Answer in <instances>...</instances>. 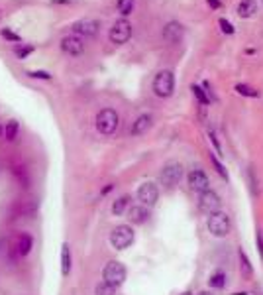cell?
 <instances>
[{
    "label": "cell",
    "instance_id": "obj_1",
    "mask_svg": "<svg viewBox=\"0 0 263 295\" xmlns=\"http://www.w3.org/2000/svg\"><path fill=\"white\" fill-rule=\"evenodd\" d=\"M118 124H120V116L114 108H103L97 114V130L105 136H112L118 130Z\"/></svg>",
    "mask_w": 263,
    "mask_h": 295
},
{
    "label": "cell",
    "instance_id": "obj_2",
    "mask_svg": "<svg viewBox=\"0 0 263 295\" xmlns=\"http://www.w3.org/2000/svg\"><path fill=\"white\" fill-rule=\"evenodd\" d=\"M173 91H175V75H173V71H169V69L159 71L156 75V79H154V93L161 98H167L173 95Z\"/></svg>",
    "mask_w": 263,
    "mask_h": 295
},
{
    "label": "cell",
    "instance_id": "obj_3",
    "mask_svg": "<svg viewBox=\"0 0 263 295\" xmlns=\"http://www.w3.org/2000/svg\"><path fill=\"white\" fill-rule=\"evenodd\" d=\"M230 228H232V222H230V217L226 213L218 211V213H212L209 217V230H210L212 236L224 238L230 234Z\"/></svg>",
    "mask_w": 263,
    "mask_h": 295
},
{
    "label": "cell",
    "instance_id": "obj_4",
    "mask_svg": "<svg viewBox=\"0 0 263 295\" xmlns=\"http://www.w3.org/2000/svg\"><path fill=\"white\" fill-rule=\"evenodd\" d=\"M134 230H132V226H128V224H120V226H116L112 232H110V244L114 246L116 250H126V248H130V246L134 244Z\"/></svg>",
    "mask_w": 263,
    "mask_h": 295
},
{
    "label": "cell",
    "instance_id": "obj_5",
    "mask_svg": "<svg viewBox=\"0 0 263 295\" xmlns=\"http://www.w3.org/2000/svg\"><path fill=\"white\" fill-rule=\"evenodd\" d=\"M103 278H105L106 284H110L114 288H120L126 282V268H124V264L116 262V260L108 262L105 266V270H103Z\"/></svg>",
    "mask_w": 263,
    "mask_h": 295
},
{
    "label": "cell",
    "instance_id": "obj_6",
    "mask_svg": "<svg viewBox=\"0 0 263 295\" xmlns=\"http://www.w3.org/2000/svg\"><path fill=\"white\" fill-rule=\"evenodd\" d=\"M181 177H183V165H181L179 161H169V163H165L163 169H161V173H159V179H161V183H163L167 189H173V187L181 181Z\"/></svg>",
    "mask_w": 263,
    "mask_h": 295
},
{
    "label": "cell",
    "instance_id": "obj_7",
    "mask_svg": "<svg viewBox=\"0 0 263 295\" xmlns=\"http://www.w3.org/2000/svg\"><path fill=\"white\" fill-rule=\"evenodd\" d=\"M108 38H110V42H112L114 46H124V44L132 38V24H130L126 18L114 22V26L110 28Z\"/></svg>",
    "mask_w": 263,
    "mask_h": 295
},
{
    "label": "cell",
    "instance_id": "obj_8",
    "mask_svg": "<svg viewBox=\"0 0 263 295\" xmlns=\"http://www.w3.org/2000/svg\"><path fill=\"white\" fill-rule=\"evenodd\" d=\"M159 199V189L154 181H146L138 187V201L144 207H154Z\"/></svg>",
    "mask_w": 263,
    "mask_h": 295
},
{
    "label": "cell",
    "instance_id": "obj_9",
    "mask_svg": "<svg viewBox=\"0 0 263 295\" xmlns=\"http://www.w3.org/2000/svg\"><path fill=\"white\" fill-rule=\"evenodd\" d=\"M99 30H101L99 20H89L87 18V20H79V22L73 24V32L79 38H95L99 34Z\"/></svg>",
    "mask_w": 263,
    "mask_h": 295
},
{
    "label": "cell",
    "instance_id": "obj_10",
    "mask_svg": "<svg viewBox=\"0 0 263 295\" xmlns=\"http://www.w3.org/2000/svg\"><path fill=\"white\" fill-rule=\"evenodd\" d=\"M220 207H222V201H220L218 193H214L210 189L205 191V193H201V197H199V209H201L203 213H207V215L218 213Z\"/></svg>",
    "mask_w": 263,
    "mask_h": 295
},
{
    "label": "cell",
    "instance_id": "obj_11",
    "mask_svg": "<svg viewBox=\"0 0 263 295\" xmlns=\"http://www.w3.org/2000/svg\"><path fill=\"white\" fill-rule=\"evenodd\" d=\"M189 187L197 193H205L210 189V181H209V175L203 171V169H193L189 173Z\"/></svg>",
    "mask_w": 263,
    "mask_h": 295
},
{
    "label": "cell",
    "instance_id": "obj_12",
    "mask_svg": "<svg viewBox=\"0 0 263 295\" xmlns=\"http://www.w3.org/2000/svg\"><path fill=\"white\" fill-rule=\"evenodd\" d=\"M183 36H185V28L179 22L173 20V22H167L163 26V40L167 44H179L183 40Z\"/></svg>",
    "mask_w": 263,
    "mask_h": 295
},
{
    "label": "cell",
    "instance_id": "obj_13",
    "mask_svg": "<svg viewBox=\"0 0 263 295\" xmlns=\"http://www.w3.org/2000/svg\"><path fill=\"white\" fill-rule=\"evenodd\" d=\"M61 49H63L67 55L77 57V55H81V53L85 51V44H83V40H81L79 36H67V38L61 40Z\"/></svg>",
    "mask_w": 263,
    "mask_h": 295
},
{
    "label": "cell",
    "instance_id": "obj_14",
    "mask_svg": "<svg viewBox=\"0 0 263 295\" xmlns=\"http://www.w3.org/2000/svg\"><path fill=\"white\" fill-rule=\"evenodd\" d=\"M128 219H130L132 224H144V222L150 219V211H148L144 205L130 207V209H128Z\"/></svg>",
    "mask_w": 263,
    "mask_h": 295
},
{
    "label": "cell",
    "instance_id": "obj_15",
    "mask_svg": "<svg viewBox=\"0 0 263 295\" xmlns=\"http://www.w3.org/2000/svg\"><path fill=\"white\" fill-rule=\"evenodd\" d=\"M152 114H142V116H138L136 120H134V124H132V136H142V134H146L148 132V128L152 126Z\"/></svg>",
    "mask_w": 263,
    "mask_h": 295
},
{
    "label": "cell",
    "instance_id": "obj_16",
    "mask_svg": "<svg viewBox=\"0 0 263 295\" xmlns=\"http://www.w3.org/2000/svg\"><path fill=\"white\" fill-rule=\"evenodd\" d=\"M258 12V2L256 0H242L238 4V14L240 18H252Z\"/></svg>",
    "mask_w": 263,
    "mask_h": 295
},
{
    "label": "cell",
    "instance_id": "obj_17",
    "mask_svg": "<svg viewBox=\"0 0 263 295\" xmlns=\"http://www.w3.org/2000/svg\"><path fill=\"white\" fill-rule=\"evenodd\" d=\"M238 256H240V270H242V276H244V278H248V280H252V276H254V266H252V262H250L248 254L240 248Z\"/></svg>",
    "mask_w": 263,
    "mask_h": 295
},
{
    "label": "cell",
    "instance_id": "obj_18",
    "mask_svg": "<svg viewBox=\"0 0 263 295\" xmlns=\"http://www.w3.org/2000/svg\"><path fill=\"white\" fill-rule=\"evenodd\" d=\"M71 272V250H69V244L61 246V274L63 276H69Z\"/></svg>",
    "mask_w": 263,
    "mask_h": 295
},
{
    "label": "cell",
    "instance_id": "obj_19",
    "mask_svg": "<svg viewBox=\"0 0 263 295\" xmlns=\"http://www.w3.org/2000/svg\"><path fill=\"white\" fill-rule=\"evenodd\" d=\"M32 246H34V238L30 234H22L18 238V254L20 256H28L32 252Z\"/></svg>",
    "mask_w": 263,
    "mask_h": 295
},
{
    "label": "cell",
    "instance_id": "obj_20",
    "mask_svg": "<svg viewBox=\"0 0 263 295\" xmlns=\"http://www.w3.org/2000/svg\"><path fill=\"white\" fill-rule=\"evenodd\" d=\"M128 203H130V197H128V195L116 199V201H114V205H112V213H114L116 217L124 215V213H126V209H128Z\"/></svg>",
    "mask_w": 263,
    "mask_h": 295
},
{
    "label": "cell",
    "instance_id": "obj_21",
    "mask_svg": "<svg viewBox=\"0 0 263 295\" xmlns=\"http://www.w3.org/2000/svg\"><path fill=\"white\" fill-rule=\"evenodd\" d=\"M134 4H136V0H118L116 2V8H118V12L122 16H128V14H132Z\"/></svg>",
    "mask_w": 263,
    "mask_h": 295
},
{
    "label": "cell",
    "instance_id": "obj_22",
    "mask_svg": "<svg viewBox=\"0 0 263 295\" xmlns=\"http://www.w3.org/2000/svg\"><path fill=\"white\" fill-rule=\"evenodd\" d=\"M236 91H238V95H242V97H250V98L260 97V91H256V89L250 87V85H236Z\"/></svg>",
    "mask_w": 263,
    "mask_h": 295
},
{
    "label": "cell",
    "instance_id": "obj_23",
    "mask_svg": "<svg viewBox=\"0 0 263 295\" xmlns=\"http://www.w3.org/2000/svg\"><path fill=\"white\" fill-rule=\"evenodd\" d=\"M209 284H210V288H216V290L226 288V274H222V272L214 274L210 280H209Z\"/></svg>",
    "mask_w": 263,
    "mask_h": 295
},
{
    "label": "cell",
    "instance_id": "obj_24",
    "mask_svg": "<svg viewBox=\"0 0 263 295\" xmlns=\"http://www.w3.org/2000/svg\"><path fill=\"white\" fill-rule=\"evenodd\" d=\"M95 295H116V288L114 286H110V284H99L97 286V290H95Z\"/></svg>",
    "mask_w": 263,
    "mask_h": 295
},
{
    "label": "cell",
    "instance_id": "obj_25",
    "mask_svg": "<svg viewBox=\"0 0 263 295\" xmlns=\"http://www.w3.org/2000/svg\"><path fill=\"white\" fill-rule=\"evenodd\" d=\"M18 128H20V126H18V122H16V120H10V122H8V126H6V140H10V142H12V140H16Z\"/></svg>",
    "mask_w": 263,
    "mask_h": 295
},
{
    "label": "cell",
    "instance_id": "obj_26",
    "mask_svg": "<svg viewBox=\"0 0 263 295\" xmlns=\"http://www.w3.org/2000/svg\"><path fill=\"white\" fill-rule=\"evenodd\" d=\"M6 40H10V42H16V44H20L22 42V38L16 34V32H12V30H8V28H2V32H0Z\"/></svg>",
    "mask_w": 263,
    "mask_h": 295
},
{
    "label": "cell",
    "instance_id": "obj_27",
    "mask_svg": "<svg viewBox=\"0 0 263 295\" xmlns=\"http://www.w3.org/2000/svg\"><path fill=\"white\" fill-rule=\"evenodd\" d=\"M30 79H44V81H52V75L48 71H28Z\"/></svg>",
    "mask_w": 263,
    "mask_h": 295
},
{
    "label": "cell",
    "instance_id": "obj_28",
    "mask_svg": "<svg viewBox=\"0 0 263 295\" xmlns=\"http://www.w3.org/2000/svg\"><path fill=\"white\" fill-rule=\"evenodd\" d=\"M32 51H34V46H16V55H18L20 59H26Z\"/></svg>",
    "mask_w": 263,
    "mask_h": 295
},
{
    "label": "cell",
    "instance_id": "obj_29",
    "mask_svg": "<svg viewBox=\"0 0 263 295\" xmlns=\"http://www.w3.org/2000/svg\"><path fill=\"white\" fill-rule=\"evenodd\" d=\"M193 93H195V97L199 98L201 104H209V97L205 95V91H203L199 85H193Z\"/></svg>",
    "mask_w": 263,
    "mask_h": 295
},
{
    "label": "cell",
    "instance_id": "obj_30",
    "mask_svg": "<svg viewBox=\"0 0 263 295\" xmlns=\"http://www.w3.org/2000/svg\"><path fill=\"white\" fill-rule=\"evenodd\" d=\"M220 28H222V32H224V34H228V36H232V34H234V26H232V22H228L226 18H222V20H220Z\"/></svg>",
    "mask_w": 263,
    "mask_h": 295
},
{
    "label": "cell",
    "instance_id": "obj_31",
    "mask_svg": "<svg viewBox=\"0 0 263 295\" xmlns=\"http://www.w3.org/2000/svg\"><path fill=\"white\" fill-rule=\"evenodd\" d=\"M210 159H212V163H214V167H216V171H218V173H220V175H222L224 179H228V173H226L224 165H222V163H220V161H218V159H216L214 155H210Z\"/></svg>",
    "mask_w": 263,
    "mask_h": 295
},
{
    "label": "cell",
    "instance_id": "obj_32",
    "mask_svg": "<svg viewBox=\"0 0 263 295\" xmlns=\"http://www.w3.org/2000/svg\"><path fill=\"white\" fill-rule=\"evenodd\" d=\"M256 242H258V250H260V256H262V260H263V232L262 230H258V234H256Z\"/></svg>",
    "mask_w": 263,
    "mask_h": 295
},
{
    "label": "cell",
    "instance_id": "obj_33",
    "mask_svg": "<svg viewBox=\"0 0 263 295\" xmlns=\"http://www.w3.org/2000/svg\"><path fill=\"white\" fill-rule=\"evenodd\" d=\"M210 140H212V144H214V148H216V153H218V155H222L220 144H218V140H216V136H214V132H212V130H210Z\"/></svg>",
    "mask_w": 263,
    "mask_h": 295
},
{
    "label": "cell",
    "instance_id": "obj_34",
    "mask_svg": "<svg viewBox=\"0 0 263 295\" xmlns=\"http://www.w3.org/2000/svg\"><path fill=\"white\" fill-rule=\"evenodd\" d=\"M207 2L210 4L212 8H220V2H218V0H207Z\"/></svg>",
    "mask_w": 263,
    "mask_h": 295
},
{
    "label": "cell",
    "instance_id": "obj_35",
    "mask_svg": "<svg viewBox=\"0 0 263 295\" xmlns=\"http://www.w3.org/2000/svg\"><path fill=\"white\" fill-rule=\"evenodd\" d=\"M112 187H114V185H106L105 189H103V195H106V193H108V191H112Z\"/></svg>",
    "mask_w": 263,
    "mask_h": 295
},
{
    "label": "cell",
    "instance_id": "obj_36",
    "mask_svg": "<svg viewBox=\"0 0 263 295\" xmlns=\"http://www.w3.org/2000/svg\"><path fill=\"white\" fill-rule=\"evenodd\" d=\"M199 295H212V294H210V292H201Z\"/></svg>",
    "mask_w": 263,
    "mask_h": 295
},
{
    "label": "cell",
    "instance_id": "obj_37",
    "mask_svg": "<svg viewBox=\"0 0 263 295\" xmlns=\"http://www.w3.org/2000/svg\"><path fill=\"white\" fill-rule=\"evenodd\" d=\"M181 295H193L191 292H185V294H181Z\"/></svg>",
    "mask_w": 263,
    "mask_h": 295
},
{
    "label": "cell",
    "instance_id": "obj_38",
    "mask_svg": "<svg viewBox=\"0 0 263 295\" xmlns=\"http://www.w3.org/2000/svg\"><path fill=\"white\" fill-rule=\"evenodd\" d=\"M0 18H2V12H0Z\"/></svg>",
    "mask_w": 263,
    "mask_h": 295
},
{
    "label": "cell",
    "instance_id": "obj_39",
    "mask_svg": "<svg viewBox=\"0 0 263 295\" xmlns=\"http://www.w3.org/2000/svg\"><path fill=\"white\" fill-rule=\"evenodd\" d=\"M0 132H2V128H0Z\"/></svg>",
    "mask_w": 263,
    "mask_h": 295
}]
</instances>
